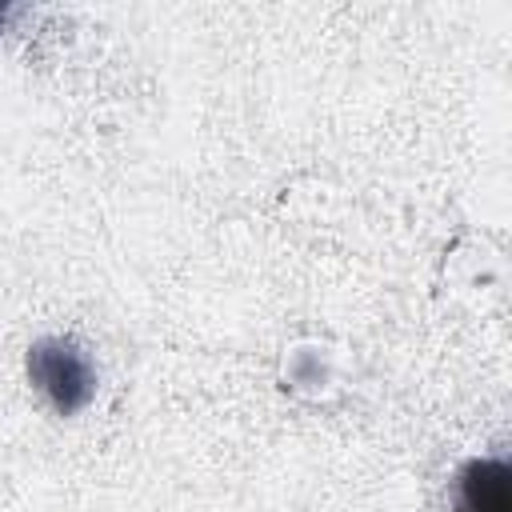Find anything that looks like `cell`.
<instances>
[{
	"instance_id": "obj_2",
	"label": "cell",
	"mask_w": 512,
	"mask_h": 512,
	"mask_svg": "<svg viewBox=\"0 0 512 512\" xmlns=\"http://www.w3.org/2000/svg\"><path fill=\"white\" fill-rule=\"evenodd\" d=\"M456 512H512V472L504 460H468L456 476Z\"/></svg>"
},
{
	"instance_id": "obj_1",
	"label": "cell",
	"mask_w": 512,
	"mask_h": 512,
	"mask_svg": "<svg viewBox=\"0 0 512 512\" xmlns=\"http://www.w3.org/2000/svg\"><path fill=\"white\" fill-rule=\"evenodd\" d=\"M28 380L44 392V400L60 416L80 412L96 392L92 360L72 336H40L28 348Z\"/></svg>"
},
{
	"instance_id": "obj_3",
	"label": "cell",
	"mask_w": 512,
	"mask_h": 512,
	"mask_svg": "<svg viewBox=\"0 0 512 512\" xmlns=\"http://www.w3.org/2000/svg\"><path fill=\"white\" fill-rule=\"evenodd\" d=\"M0 16H4V4H0Z\"/></svg>"
}]
</instances>
